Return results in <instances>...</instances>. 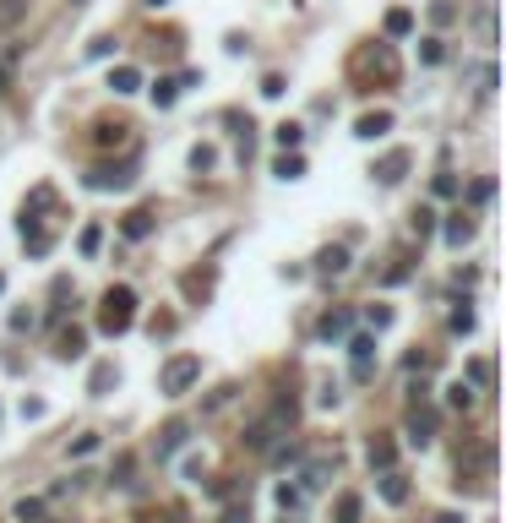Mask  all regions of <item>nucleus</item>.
I'll return each mask as SVG.
<instances>
[{"label":"nucleus","instance_id":"nucleus-1","mask_svg":"<svg viewBox=\"0 0 506 523\" xmlns=\"http://www.w3.org/2000/svg\"><path fill=\"white\" fill-rule=\"evenodd\" d=\"M131 322H137V294L125 289V284L103 289V300H99V327H103L109 338H120V333H131Z\"/></svg>","mask_w":506,"mask_h":523},{"label":"nucleus","instance_id":"nucleus-2","mask_svg":"<svg viewBox=\"0 0 506 523\" xmlns=\"http://www.w3.org/2000/svg\"><path fill=\"white\" fill-rule=\"evenodd\" d=\"M196 377H202V360H196V355H175V360H163V371H158V393L163 398H180Z\"/></svg>","mask_w":506,"mask_h":523},{"label":"nucleus","instance_id":"nucleus-3","mask_svg":"<svg viewBox=\"0 0 506 523\" xmlns=\"http://www.w3.org/2000/svg\"><path fill=\"white\" fill-rule=\"evenodd\" d=\"M403 175H408V153H403V147H392L381 164H376V180H381V186H398Z\"/></svg>","mask_w":506,"mask_h":523},{"label":"nucleus","instance_id":"nucleus-4","mask_svg":"<svg viewBox=\"0 0 506 523\" xmlns=\"http://www.w3.org/2000/svg\"><path fill=\"white\" fill-rule=\"evenodd\" d=\"M354 131H360L365 142H376V137H386V131H392V115H386V109H370V115H360V120H354Z\"/></svg>","mask_w":506,"mask_h":523},{"label":"nucleus","instance_id":"nucleus-5","mask_svg":"<svg viewBox=\"0 0 506 523\" xmlns=\"http://www.w3.org/2000/svg\"><path fill=\"white\" fill-rule=\"evenodd\" d=\"M87 186H93V191H125V186H131V169H93Z\"/></svg>","mask_w":506,"mask_h":523},{"label":"nucleus","instance_id":"nucleus-6","mask_svg":"<svg viewBox=\"0 0 506 523\" xmlns=\"http://www.w3.org/2000/svg\"><path fill=\"white\" fill-rule=\"evenodd\" d=\"M185 436H191V425L185 420H175V425H163V436H158V458H169V453H180Z\"/></svg>","mask_w":506,"mask_h":523},{"label":"nucleus","instance_id":"nucleus-7","mask_svg":"<svg viewBox=\"0 0 506 523\" xmlns=\"http://www.w3.org/2000/svg\"><path fill=\"white\" fill-rule=\"evenodd\" d=\"M430 431H436V415H430V409H414V415H408V441H414V447H425Z\"/></svg>","mask_w":506,"mask_h":523},{"label":"nucleus","instance_id":"nucleus-8","mask_svg":"<svg viewBox=\"0 0 506 523\" xmlns=\"http://www.w3.org/2000/svg\"><path fill=\"white\" fill-rule=\"evenodd\" d=\"M468 240H474V218H468V213H452V218H446V246H468Z\"/></svg>","mask_w":506,"mask_h":523},{"label":"nucleus","instance_id":"nucleus-9","mask_svg":"<svg viewBox=\"0 0 506 523\" xmlns=\"http://www.w3.org/2000/svg\"><path fill=\"white\" fill-rule=\"evenodd\" d=\"M82 349H87V333H82V327H65L61 344H55V355H61V360H82Z\"/></svg>","mask_w":506,"mask_h":523},{"label":"nucleus","instance_id":"nucleus-10","mask_svg":"<svg viewBox=\"0 0 506 523\" xmlns=\"http://www.w3.org/2000/svg\"><path fill=\"white\" fill-rule=\"evenodd\" d=\"M109 87H115V93H137V87H142V71H137V65H115V71H109Z\"/></svg>","mask_w":506,"mask_h":523},{"label":"nucleus","instance_id":"nucleus-11","mask_svg":"<svg viewBox=\"0 0 506 523\" xmlns=\"http://www.w3.org/2000/svg\"><path fill=\"white\" fill-rule=\"evenodd\" d=\"M381 496H386L392 507H398V502H408V480L398 474V469H381Z\"/></svg>","mask_w":506,"mask_h":523},{"label":"nucleus","instance_id":"nucleus-12","mask_svg":"<svg viewBox=\"0 0 506 523\" xmlns=\"http://www.w3.org/2000/svg\"><path fill=\"white\" fill-rule=\"evenodd\" d=\"M120 229H125V240H147V234H153V213H142V208H137V213H125V224H120Z\"/></svg>","mask_w":506,"mask_h":523},{"label":"nucleus","instance_id":"nucleus-13","mask_svg":"<svg viewBox=\"0 0 506 523\" xmlns=\"http://www.w3.org/2000/svg\"><path fill=\"white\" fill-rule=\"evenodd\" d=\"M272 175H278V180H300V175H305V158H300V153H284V158L272 164Z\"/></svg>","mask_w":506,"mask_h":523},{"label":"nucleus","instance_id":"nucleus-14","mask_svg":"<svg viewBox=\"0 0 506 523\" xmlns=\"http://www.w3.org/2000/svg\"><path fill=\"white\" fill-rule=\"evenodd\" d=\"M316 267H322V272H343L348 267V251H343V246H327V251L316 256Z\"/></svg>","mask_w":506,"mask_h":523},{"label":"nucleus","instance_id":"nucleus-15","mask_svg":"<svg viewBox=\"0 0 506 523\" xmlns=\"http://www.w3.org/2000/svg\"><path fill=\"white\" fill-rule=\"evenodd\" d=\"M93 142H99V147H120V142H125V126H109V120H99V126H93Z\"/></svg>","mask_w":506,"mask_h":523},{"label":"nucleus","instance_id":"nucleus-16","mask_svg":"<svg viewBox=\"0 0 506 523\" xmlns=\"http://www.w3.org/2000/svg\"><path fill=\"white\" fill-rule=\"evenodd\" d=\"M175 99H180V82H169V77H158V82H153V104H158V109H169Z\"/></svg>","mask_w":506,"mask_h":523},{"label":"nucleus","instance_id":"nucleus-17","mask_svg":"<svg viewBox=\"0 0 506 523\" xmlns=\"http://www.w3.org/2000/svg\"><path fill=\"white\" fill-rule=\"evenodd\" d=\"M360 496H354V491H343V496H338V523H360Z\"/></svg>","mask_w":506,"mask_h":523},{"label":"nucleus","instance_id":"nucleus-18","mask_svg":"<svg viewBox=\"0 0 506 523\" xmlns=\"http://www.w3.org/2000/svg\"><path fill=\"white\" fill-rule=\"evenodd\" d=\"M408 27H414V11H403V6H398V11H386V33H392V39H403Z\"/></svg>","mask_w":506,"mask_h":523},{"label":"nucleus","instance_id":"nucleus-19","mask_svg":"<svg viewBox=\"0 0 506 523\" xmlns=\"http://www.w3.org/2000/svg\"><path fill=\"white\" fill-rule=\"evenodd\" d=\"M446 403H452V409H474V387H468V382H452V387H446Z\"/></svg>","mask_w":506,"mask_h":523},{"label":"nucleus","instance_id":"nucleus-20","mask_svg":"<svg viewBox=\"0 0 506 523\" xmlns=\"http://www.w3.org/2000/svg\"><path fill=\"white\" fill-rule=\"evenodd\" d=\"M99 246H103V229H99V224H87V229L77 234V251H82V256H93Z\"/></svg>","mask_w":506,"mask_h":523},{"label":"nucleus","instance_id":"nucleus-21","mask_svg":"<svg viewBox=\"0 0 506 523\" xmlns=\"http://www.w3.org/2000/svg\"><path fill=\"white\" fill-rule=\"evenodd\" d=\"M278 507H284V512H300V507H305V491H300V485H278Z\"/></svg>","mask_w":506,"mask_h":523},{"label":"nucleus","instance_id":"nucleus-22","mask_svg":"<svg viewBox=\"0 0 506 523\" xmlns=\"http://www.w3.org/2000/svg\"><path fill=\"white\" fill-rule=\"evenodd\" d=\"M392 458H398L392 441H370V469H392Z\"/></svg>","mask_w":506,"mask_h":523},{"label":"nucleus","instance_id":"nucleus-23","mask_svg":"<svg viewBox=\"0 0 506 523\" xmlns=\"http://www.w3.org/2000/svg\"><path fill=\"white\" fill-rule=\"evenodd\" d=\"M87 387H93V393H109V387H115V365H93V382H87Z\"/></svg>","mask_w":506,"mask_h":523},{"label":"nucleus","instance_id":"nucleus-24","mask_svg":"<svg viewBox=\"0 0 506 523\" xmlns=\"http://www.w3.org/2000/svg\"><path fill=\"white\" fill-rule=\"evenodd\" d=\"M338 333H348V316L343 311H327L322 316V338H338Z\"/></svg>","mask_w":506,"mask_h":523},{"label":"nucleus","instance_id":"nucleus-25","mask_svg":"<svg viewBox=\"0 0 506 523\" xmlns=\"http://www.w3.org/2000/svg\"><path fill=\"white\" fill-rule=\"evenodd\" d=\"M419 61H425V65H441V61H446V44H441V39H425V44H419Z\"/></svg>","mask_w":506,"mask_h":523},{"label":"nucleus","instance_id":"nucleus-26","mask_svg":"<svg viewBox=\"0 0 506 523\" xmlns=\"http://www.w3.org/2000/svg\"><path fill=\"white\" fill-rule=\"evenodd\" d=\"M213 164H218V147H196V153H191V169H196V175H207Z\"/></svg>","mask_w":506,"mask_h":523},{"label":"nucleus","instance_id":"nucleus-27","mask_svg":"<svg viewBox=\"0 0 506 523\" xmlns=\"http://www.w3.org/2000/svg\"><path fill=\"white\" fill-rule=\"evenodd\" d=\"M272 137H278V147H300V137H305V131L294 126V120H284V126L272 131Z\"/></svg>","mask_w":506,"mask_h":523},{"label":"nucleus","instance_id":"nucleus-28","mask_svg":"<svg viewBox=\"0 0 506 523\" xmlns=\"http://www.w3.org/2000/svg\"><path fill=\"white\" fill-rule=\"evenodd\" d=\"M468 382H474V387H490V360H468Z\"/></svg>","mask_w":506,"mask_h":523},{"label":"nucleus","instance_id":"nucleus-29","mask_svg":"<svg viewBox=\"0 0 506 523\" xmlns=\"http://www.w3.org/2000/svg\"><path fill=\"white\" fill-rule=\"evenodd\" d=\"M22 6H27V0H0V27H11V22L22 17Z\"/></svg>","mask_w":506,"mask_h":523},{"label":"nucleus","instance_id":"nucleus-30","mask_svg":"<svg viewBox=\"0 0 506 523\" xmlns=\"http://www.w3.org/2000/svg\"><path fill=\"white\" fill-rule=\"evenodd\" d=\"M365 322L381 333V327H392V311H386V305H370V311H365Z\"/></svg>","mask_w":506,"mask_h":523},{"label":"nucleus","instance_id":"nucleus-31","mask_svg":"<svg viewBox=\"0 0 506 523\" xmlns=\"http://www.w3.org/2000/svg\"><path fill=\"white\" fill-rule=\"evenodd\" d=\"M17 518L22 523H39L44 518V502H17Z\"/></svg>","mask_w":506,"mask_h":523},{"label":"nucleus","instance_id":"nucleus-32","mask_svg":"<svg viewBox=\"0 0 506 523\" xmlns=\"http://www.w3.org/2000/svg\"><path fill=\"white\" fill-rule=\"evenodd\" d=\"M495 196V180H474V191H468V202H490Z\"/></svg>","mask_w":506,"mask_h":523},{"label":"nucleus","instance_id":"nucleus-33","mask_svg":"<svg viewBox=\"0 0 506 523\" xmlns=\"http://www.w3.org/2000/svg\"><path fill=\"white\" fill-rule=\"evenodd\" d=\"M87 453H99V436H77L71 441V458H87Z\"/></svg>","mask_w":506,"mask_h":523},{"label":"nucleus","instance_id":"nucleus-34","mask_svg":"<svg viewBox=\"0 0 506 523\" xmlns=\"http://www.w3.org/2000/svg\"><path fill=\"white\" fill-rule=\"evenodd\" d=\"M87 55H93V61H103V55H115V39H93V44H87Z\"/></svg>","mask_w":506,"mask_h":523},{"label":"nucleus","instance_id":"nucleus-35","mask_svg":"<svg viewBox=\"0 0 506 523\" xmlns=\"http://www.w3.org/2000/svg\"><path fill=\"white\" fill-rule=\"evenodd\" d=\"M414 229H419V234H430V229H436V213H430V208H419V213H414Z\"/></svg>","mask_w":506,"mask_h":523},{"label":"nucleus","instance_id":"nucleus-36","mask_svg":"<svg viewBox=\"0 0 506 523\" xmlns=\"http://www.w3.org/2000/svg\"><path fill=\"white\" fill-rule=\"evenodd\" d=\"M452 327H457V333H468V327H474V311H468V305H457V311H452Z\"/></svg>","mask_w":506,"mask_h":523},{"label":"nucleus","instance_id":"nucleus-37","mask_svg":"<svg viewBox=\"0 0 506 523\" xmlns=\"http://www.w3.org/2000/svg\"><path fill=\"white\" fill-rule=\"evenodd\" d=\"M430 17H436V22H452L457 11H452V0H436V6H430Z\"/></svg>","mask_w":506,"mask_h":523},{"label":"nucleus","instance_id":"nucleus-38","mask_svg":"<svg viewBox=\"0 0 506 523\" xmlns=\"http://www.w3.org/2000/svg\"><path fill=\"white\" fill-rule=\"evenodd\" d=\"M436 196H457V180H452V175H436Z\"/></svg>","mask_w":506,"mask_h":523},{"label":"nucleus","instance_id":"nucleus-39","mask_svg":"<svg viewBox=\"0 0 506 523\" xmlns=\"http://www.w3.org/2000/svg\"><path fill=\"white\" fill-rule=\"evenodd\" d=\"M229 523H251V507H234V512H229Z\"/></svg>","mask_w":506,"mask_h":523},{"label":"nucleus","instance_id":"nucleus-40","mask_svg":"<svg viewBox=\"0 0 506 523\" xmlns=\"http://www.w3.org/2000/svg\"><path fill=\"white\" fill-rule=\"evenodd\" d=\"M142 6H163V0H142Z\"/></svg>","mask_w":506,"mask_h":523},{"label":"nucleus","instance_id":"nucleus-41","mask_svg":"<svg viewBox=\"0 0 506 523\" xmlns=\"http://www.w3.org/2000/svg\"><path fill=\"white\" fill-rule=\"evenodd\" d=\"M39 523H61V518H39Z\"/></svg>","mask_w":506,"mask_h":523},{"label":"nucleus","instance_id":"nucleus-42","mask_svg":"<svg viewBox=\"0 0 506 523\" xmlns=\"http://www.w3.org/2000/svg\"><path fill=\"white\" fill-rule=\"evenodd\" d=\"M0 289H6V272H0Z\"/></svg>","mask_w":506,"mask_h":523},{"label":"nucleus","instance_id":"nucleus-43","mask_svg":"<svg viewBox=\"0 0 506 523\" xmlns=\"http://www.w3.org/2000/svg\"><path fill=\"white\" fill-rule=\"evenodd\" d=\"M284 523H294V518H284Z\"/></svg>","mask_w":506,"mask_h":523},{"label":"nucleus","instance_id":"nucleus-44","mask_svg":"<svg viewBox=\"0 0 506 523\" xmlns=\"http://www.w3.org/2000/svg\"><path fill=\"white\" fill-rule=\"evenodd\" d=\"M77 6H82V0H77Z\"/></svg>","mask_w":506,"mask_h":523}]
</instances>
